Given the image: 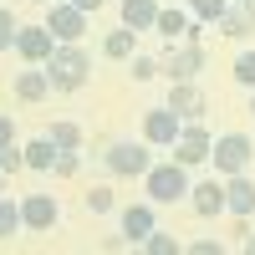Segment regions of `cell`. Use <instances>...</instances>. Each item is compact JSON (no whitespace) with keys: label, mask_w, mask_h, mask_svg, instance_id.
Returning a JSON list of instances; mask_svg holds the SVG:
<instances>
[{"label":"cell","mask_w":255,"mask_h":255,"mask_svg":"<svg viewBox=\"0 0 255 255\" xmlns=\"http://www.w3.org/2000/svg\"><path fill=\"white\" fill-rule=\"evenodd\" d=\"M46 77H51V92H82L92 77V56L77 41H56V51L46 56Z\"/></svg>","instance_id":"1"},{"label":"cell","mask_w":255,"mask_h":255,"mask_svg":"<svg viewBox=\"0 0 255 255\" xmlns=\"http://www.w3.org/2000/svg\"><path fill=\"white\" fill-rule=\"evenodd\" d=\"M143 189H148V199L153 204H174V199H189V168L179 163V158H168V163H153L143 174Z\"/></svg>","instance_id":"2"},{"label":"cell","mask_w":255,"mask_h":255,"mask_svg":"<svg viewBox=\"0 0 255 255\" xmlns=\"http://www.w3.org/2000/svg\"><path fill=\"white\" fill-rule=\"evenodd\" d=\"M250 158H255V143L245 133H220L215 148H209V163H215V174L230 179V174H250Z\"/></svg>","instance_id":"3"},{"label":"cell","mask_w":255,"mask_h":255,"mask_svg":"<svg viewBox=\"0 0 255 255\" xmlns=\"http://www.w3.org/2000/svg\"><path fill=\"white\" fill-rule=\"evenodd\" d=\"M102 163H108V174H118V179H143L148 168H153V158H148V138H143V143L118 138L108 153H102Z\"/></svg>","instance_id":"4"},{"label":"cell","mask_w":255,"mask_h":255,"mask_svg":"<svg viewBox=\"0 0 255 255\" xmlns=\"http://www.w3.org/2000/svg\"><path fill=\"white\" fill-rule=\"evenodd\" d=\"M179 133H184V118L168 108V102H163V108H148V113H143V138H148V148H174V143H179Z\"/></svg>","instance_id":"5"},{"label":"cell","mask_w":255,"mask_h":255,"mask_svg":"<svg viewBox=\"0 0 255 255\" xmlns=\"http://www.w3.org/2000/svg\"><path fill=\"white\" fill-rule=\"evenodd\" d=\"M51 51H56V36H51L46 20H41V26H20V31H15V56L26 61V67H46Z\"/></svg>","instance_id":"6"},{"label":"cell","mask_w":255,"mask_h":255,"mask_svg":"<svg viewBox=\"0 0 255 255\" xmlns=\"http://www.w3.org/2000/svg\"><path fill=\"white\" fill-rule=\"evenodd\" d=\"M199 72H204V46H199V41L168 46V56H163V77L168 82H194Z\"/></svg>","instance_id":"7"},{"label":"cell","mask_w":255,"mask_h":255,"mask_svg":"<svg viewBox=\"0 0 255 255\" xmlns=\"http://www.w3.org/2000/svg\"><path fill=\"white\" fill-rule=\"evenodd\" d=\"M209 148H215V138H209V128L194 118V123H184V133H179V143H174V158H179L184 168H194V163L209 158Z\"/></svg>","instance_id":"8"},{"label":"cell","mask_w":255,"mask_h":255,"mask_svg":"<svg viewBox=\"0 0 255 255\" xmlns=\"http://www.w3.org/2000/svg\"><path fill=\"white\" fill-rule=\"evenodd\" d=\"M56 220H61V204H56L51 194H26V199H20V225H26V230L46 235Z\"/></svg>","instance_id":"9"},{"label":"cell","mask_w":255,"mask_h":255,"mask_svg":"<svg viewBox=\"0 0 255 255\" xmlns=\"http://www.w3.org/2000/svg\"><path fill=\"white\" fill-rule=\"evenodd\" d=\"M46 26H51V36H56V41H77L82 31H87V10H77L72 0H51Z\"/></svg>","instance_id":"10"},{"label":"cell","mask_w":255,"mask_h":255,"mask_svg":"<svg viewBox=\"0 0 255 255\" xmlns=\"http://www.w3.org/2000/svg\"><path fill=\"white\" fill-rule=\"evenodd\" d=\"M225 215H235V220L255 215V179L250 174H230L225 179Z\"/></svg>","instance_id":"11"},{"label":"cell","mask_w":255,"mask_h":255,"mask_svg":"<svg viewBox=\"0 0 255 255\" xmlns=\"http://www.w3.org/2000/svg\"><path fill=\"white\" fill-rule=\"evenodd\" d=\"M189 209H194L199 220L225 215V179H204V184H194V189H189Z\"/></svg>","instance_id":"12"},{"label":"cell","mask_w":255,"mask_h":255,"mask_svg":"<svg viewBox=\"0 0 255 255\" xmlns=\"http://www.w3.org/2000/svg\"><path fill=\"white\" fill-rule=\"evenodd\" d=\"M168 108H174L184 123H194V118H204L209 102H204V92L194 87V82H174V87H168Z\"/></svg>","instance_id":"13"},{"label":"cell","mask_w":255,"mask_h":255,"mask_svg":"<svg viewBox=\"0 0 255 255\" xmlns=\"http://www.w3.org/2000/svg\"><path fill=\"white\" fill-rule=\"evenodd\" d=\"M215 26H220V36H230V41L250 36V31H255V0H240V5H230V10L215 20Z\"/></svg>","instance_id":"14"},{"label":"cell","mask_w":255,"mask_h":255,"mask_svg":"<svg viewBox=\"0 0 255 255\" xmlns=\"http://www.w3.org/2000/svg\"><path fill=\"white\" fill-rule=\"evenodd\" d=\"M148 230H158L153 204H128V209H123V235H128V245H143Z\"/></svg>","instance_id":"15"},{"label":"cell","mask_w":255,"mask_h":255,"mask_svg":"<svg viewBox=\"0 0 255 255\" xmlns=\"http://www.w3.org/2000/svg\"><path fill=\"white\" fill-rule=\"evenodd\" d=\"M15 97H20V102H41V97H51V77H46V67L20 72V77H15Z\"/></svg>","instance_id":"16"},{"label":"cell","mask_w":255,"mask_h":255,"mask_svg":"<svg viewBox=\"0 0 255 255\" xmlns=\"http://www.w3.org/2000/svg\"><path fill=\"white\" fill-rule=\"evenodd\" d=\"M158 0H123V26H133V31H153V20H158Z\"/></svg>","instance_id":"17"},{"label":"cell","mask_w":255,"mask_h":255,"mask_svg":"<svg viewBox=\"0 0 255 255\" xmlns=\"http://www.w3.org/2000/svg\"><path fill=\"white\" fill-rule=\"evenodd\" d=\"M133 41H138L133 26H118V31H108V41H102V56L108 61H128L133 56Z\"/></svg>","instance_id":"18"},{"label":"cell","mask_w":255,"mask_h":255,"mask_svg":"<svg viewBox=\"0 0 255 255\" xmlns=\"http://www.w3.org/2000/svg\"><path fill=\"white\" fill-rule=\"evenodd\" d=\"M56 153H61V148H56L51 138H31V143H26V168H41V174H51Z\"/></svg>","instance_id":"19"},{"label":"cell","mask_w":255,"mask_h":255,"mask_svg":"<svg viewBox=\"0 0 255 255\" xmlns=\"http://www.w3.org/2000/svg\"><path fill=\"white\" fill-rule=\"evenodd\" d=\"M153 31H163L168 41H179V36H189V10H158V20H153Z\"/></svg>","instance_id":"20"},{"label":"cell","mask_w":255,"mask_h":255,"mask_svg":"<svg viewBox=\"0 0 255 255\" xmlns=\"http://www.w3.org/2000/svg\"><path fill=\"white\" fill-rule=\"evenodd\" d=\"M46 138H51L56 148H82V128L61 118V123H51V128H46Z\"/></svg>","instance_id":"21"},{"label":"cell","mask_w":255,"mask_h":255,"mask_svg":"<svg viewBox=\"0 0 255 255\" xmlns=\"http://www.w3.org/2000/svg\"><path fill=\"white\" fill-rule=\"evenodd\" d=\"M15 230H26V225H20V204H10L5 194H0V240H10Z\"/></svg>","instance_id":"22"},{"label":"cell","mask_w":255,"mask_h":255,"mask_svg":"<svg viewBox=\"0 0 255 255\" xmlns=\"http://www.w3.org/2000/svg\"><path fill=\"white\" fill-rule=\"evenodd\" d=\"M143 250H148V255H179L184 245H179L174 235H163V230H148V240H143Z\"/></svg>","instance_id":"23"},{"label":"cell","mask_w":255,"mask_h":255,"mask_svg":"<svg viewBox=\"0 0 255 255\" xmlns=\"http://www.w3.org/2000/svg\"><path fill=\"white\" fill-rule=\"evenodd\" d=\"M189 10H194L199 20H209V26H215V20L230 10V0H189Z\"/></svg>","instance_id":"24"},{"label":"cell","mask_w":255,"mask_h":255,"mask_svg":"<svg viewBox=\"0 0 255 255\" xmlns=\"http://www.w3.org/2000/svg\"><path fill=\"white\" fill-rule=\"evenodd\" d=\"M26 168V148L10 143V148H0V174H20Z\"/></svg>","instance_id":"25"},{"label":"cell","mask_w":255,"mask_h":255,"mask_svg":"<svg viewBox=\"0 0 255 255\" xmlns=\"http://www.w3.org/2000/svg\"><path fill=\"white\" fill-rule=\"evenodd\" d=\"M15 31H20V20L10 15V5H0V51L15 46Z\"/></svg>","instance_id":"26"},{"label":"cell","mask_w":255,"mask_h":255,"mask_svg":"<svg viewBox=\"0 0 255 255\" xmlns=\"http://www.w3.org/2000/svg\"><path fill=\"white\" fill-rule=\"evenodd\" d=\"M235 82H240V87H255V51L235 56Z\"/></svg>","instance_id":"27"},{"label":"cell","mask_w":255,"mask_h":255,"mask_svg":"<svg viewBox=\"0 0 255 255\" xmlns=\"http://www.w3.org/2000/svg\"><path fill=\"white\" fill-rule=\"evenodd\" d=\"M77 168H82V163H77V148H61V153H56V163H51V174H56V179H72Z\"/></svg>","instance_id":"28"},{"label":"cell","mask_w":255,"mask_h":255,"mask_svg":"<svg viewBox=\"0 0 255 255\" xmlns=\"http://www.w3.org/2000/svg\"><path fill=\"white\" fill-rule=\"evenodd\" d=\"M163 72V61H153V56H133V82H153Z\"/></svg>","instance_id":"29"},{"label":"cell","mask_w":255,"mask_h":255,"mask_svg":"<svg viewBox=\"0 0 255 255\" xmlns=\"http://www.w3.org/2000/svg\"><path fill=\"white\" fill-rule=\"evenodd\" d=\"M87 209H92V215H108V209H113V189H87Z\"/></svg>","instance_id":"30"},{"label":"cell","mask_w":255,"mask_h":255,"mask_svg":"<svg viewBox=\"0 0 255 255\" xmlns=\"http://www.w3.org/2000/svg\"><path fill=\"white\" fill-rule=\"evenodd\" d=\"M10 143H15V118L0 113V148H10Z\"/></svg>","instance_id":"31"},{"label":"cell","mask_w":255,"mask_h":255,"mask_svg":"<svg viewBox=\"0 0 255 255\" xmlns=\"http://www.w3.org/2000/svg\"><path fill=\"white\" fill-rule=\"evenodd\" d=\"M189 255H225V245H220V240H194Z\"/></svg>","instance_id":"32"},{"label":"cell","mask_w":255,"mask_h":255,"mask_svg":"<svg viewBox=\"0 0 255 255\" xmlns=\"http://www.w3.org/2000/svg\"><path fill=\"white\" fill-rule=\"evenodd\" d=\"M72 5H77V10H87V15H92V10L102 5V0H72Z\"/></svg>","instance_id":"33"},{"label":"cell","mask_w":255,"mask_h":255,"mask_svg":"<svg viewBox=\"0 0 255 255\" xmlns=\"http://www.w3.org/2000/svg\"><path fill=\"white\" fill-rule=\"evenodd\" d=\"M240 250H245V255H255V235H245V240H240Z\"/></svg>","instance_id":"34"},{"label":"cell","mask_w":255,"mask_h":255,"mask_svg":"<svg viewBox=\"0 0 255 255\" xmlns=\"http://www.w3.org/2000/svg\"><path fill=\"white\" fill-rule=\"evenodd\" d=\"M250 113H255V87H250Z\"/></svg>","instance_id":"35"},{"label":"cell","mask_w":255,"mask_h":255,"mask_svg":"<svg viewBox=\"0 0 255 255\" xmlns=\"http://www.w3.org/2000/svg\"><path fill=\"white\" fill-rule=\"evenodd\" d=\"M0 194H5V174H0Z\"/></svg>","instance_id":"36"},{"label":"cell","mask_w":255,"mask_h":255,"mask_svg":"<svg viewBox=\"0 0 255 255\" xmlns=\"http://www.w3.org/2000/svg\"><path fill=\"white\" fill-rule=\"evenodd\" d=\"M36 5H51V0H36Z\"/></svg>","instance_id":"37"}]
</instances>
